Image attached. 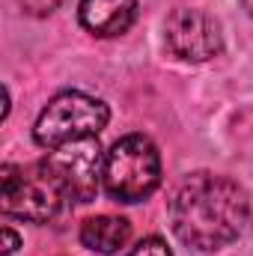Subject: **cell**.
Segmentation results:
<instances>
[{
    "label": "cell",
    "instance_id": "6da1fadb",
    "mask_svg": "<svg viewBox=\"0 0 253 256\" xmlns=\"http://www.w3.org/2000/svg\"><path fill=\"white\" fill-rule=\"evenodd\" d=\"M248 214V191L236 179L214 173L188 176L170 200V226L176 238L202 254L232 244L242 236Z\"/></svg>",
    "mask_w": 253,
    "mask_h": 256
},
{
    "label": "cell",
    "instance_id": "7a4b0ae2",
    "mask_svg": "<svg viewBox=\"0 0 253 256\" xmlns=\"http://www.w3.org/2000/svg\"><path fill=\"white\" fill-rule=\"evenodd\" d=\"M161 185V155L146 134H128L104 152L102 188L116 202H140Z\"/></svg>",
    "mask_w": 253,
    "mask_h": 256
},
{
    "label": "cell",
    "instance_id": "3957f363",
    "mask_svg": "<svg viewBox=\"0 0 253 256\" xmlns=\"http://www.w3.org/2000/svg\"><path fill=\"white\" fill-rule=\"evenodd\" d=\"M0 206L9 218L48 224L68 206V196L60 188V182L51 176V170L45 167V161H36L30 167L3 164L0 167Z\"/></svg>",
    "mask_w": 253,
    "mask_h": 256
},
{
    "label": "cell",
    "instance_id": "277c9868",
    "mask_svg": "<svg viewBox=\"0 0 253 256\" xmlns=\"http://www.w3.org/2000/svg\"><path fill=\"white\" fill-rule=\"evenodd\" d=\"M108 120H110V110L102 98H92L86 92H60L39 114L33 140L42 149H57L74 140L98 137Z\"/></svg>",
    "mask_w": 253,
    "mask_h": 256
},
{
    "label": "cell",
    "instance_id": "5b68a950",
    "mask_svg": "<svg viewBox=\"0 0 253 256\" xmlns=\"http://www.w3.org/2000/svg\"><path fill=\"white\" fill-rule=\"evenodd\" d=\"M42 161L66 191L68 206H84V202L96 200L98 182H102V167H104L98 137H86V140L57 146Z\"/></svg>",
    "mask_w": 253,
    "mask_h": 256
},
{
    "label": "cell",
    "instance_id": "8992f818",
    "mask_svg": "<svg viewBox=\"0 0 253 256\" xmlns=\"http://www.w3.org/2000/svg\"><path fill=\"white\" fill-rule=\"evenodd\" d=\"M164 39L167 48L188 63H206L224 48L218 21L200 9H176L164 24Z\"/></svg>",
    "mask_w": 253,
    "mask_h": 256
},
{
    "label": "cell",
    "instance_id": "52a82bcc",
    "mask_svg": "<svg viewBox=\"0 0 253 256\" xmlns=\"http://www.w3.org/2000/svg\"><path fill=\"white\" fill-rule=\"evenodd\" d=\"M78 18L92 36H120L137 18V0H80Z\"/></svg>",
    "mask_w": 253,
    "mask_h": 256
},
{
    "label": "cell",
    "instance_id": "ba28073f",
    "mask_svg": "<svg viewBox=\"0 0 253 256\" xmlns=\"http://www.w3.org/2000/svg\"><path fill=\"white\" fill-rule=\"evenodd\" d=\"M128 238H131V224L126 218L98 214L84 220L80 226V244L90 248L92 254H116L128 244Z\"/></svg>",
    "mask_w": 253,
    "mask_h": 256
},
{
    "label": "cell",
    "instance_id": "9c48e42d",
    "mask_svg": "<svg viewBox=\"0 0 253 256\" xmlns=\"http://www.w3.org/2000/svg\"><path fill=\"white\" fill-rule=\"evenodd\" d=\"M122 256H173V250L158 238V236H149V238H143V242H137L131 250H126Z\"/></svg>",
    "mask_w": 253,
    "mask_h": 256
},
{
    "label": "cell",
    "instance_id": "30bf717a",
    "mask_svg": "<svg viewBox=\"0 0 253 256\" xmlns=\"http://www.w3.org/2000/svg\"><path fill=\"white\" fill-rule=\"evenodd\" d=\"M60 3H63V0H21L24 12H27V15H36V18H42V15H51V12H54Z\"/></svg>",
    "mask_w": 253,
    "mask_h": 256
},
{
    "label": "cell",
    "instance_id": "8fae6325",
    "mask_svg": "<svg viewBox=\"0 0 253 256\" xmlns=\"http://www.w3.org/2000/svg\"><path fill=\"white\" fill-rule=\"evenodd\" d=\"M21 244V238L9 230V226H3V254L9 256V254H15V248Z\"/></svg>",
    "mask_w": 253,
    "mask_h": 256
},
{
    "label": "cell",
    "instance_id": "7c38bea8",
    "mask_svg": "<svg viewBox=\"0 0 253 256\" xmlns=\"http://www.w3.org/2000/svg\"><path fill=\"white\" fill-rule=\"evenodd\" d=\"M242 6H244V12H248V15H253V0H242Z\"/></svg>",
    "mask_w": 253,
    "mask_h": 256
}]
</instances>
